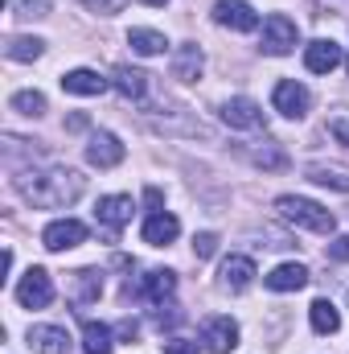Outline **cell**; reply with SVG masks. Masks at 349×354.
Wrapping results in <instances>:
<instances>
[{
	"label": "cell",
	"instance_id": "obj_2",
	"mask_svg": "<svg viewBox=\"0 0 349 354\" xmlns=\"http://www.w3.org/2000/svg\"><path fill=\"white\" fill-rule=\"evenodd\" d=\"M275 210H279V218H288V223H296V227H308V231H317V235H333V227H337L333 210H325V206L312 202V198L283 194V198H275Z\"/></svg>",
	"mask_w": 349,
	"mask_h": 354
},
{
	"label": "cell",
	"instance_id": "obj_31",
	"mask_svg": "<svg viewBox=\"0 0 349 354\" xmlns=\"http://www.w3.org/2000/svg\"><path fill=\"white\" fill-rule=\"evenodd\" d=\"M50 0H21V17H46Z\"/></svg>",
	"mask_w": 349,
	"mask_h": 354
},
{
	"label": "cell",
	"instance_id": "obj_11",
	"mask_svg": "<svg viewBox=\"0 0 349 354\" xmlns=\"http://www.w3.org/2000/svg\"><path fill=\"white\" fill-rule=\"evenodd\" d=\"M132 210H136V202H132L128 194H111V198H99V206H94V218H99L103 227L119 231L123 223H132Z\"/></svg>",
	"mask_w": 349,
	"mask_h": 354
},
{
	"label": "cell",
	"instance_id": "obj_35",
	"mask_svg": "<svg viewBox=\"0 0 349 354\" xmlns=\"http://www.w3.org/2000/svg\"><path fill=\"white\" fill-rule=\"evenodd\" d=\"M333 136H337L341 145H349V120H333Z\"/></svg>",
	"mask_w": 349,
	"mask_h": 354
},
{
	"label": "cell",
	"instance_id": "obj_14",
	"mask_svg": "<svg viewBox=\"0 0 349 354\" xmlns=\"http://www.w3.org/2000/svg\"><path fill=\"white\" fill-rule=\"evenodd\" d=\"M29 346L37 354H66L70 351V334L62 326H33L29 330Z\"/></svg>",
	"mask_w": 349,
	"mask_h": 354
},
{
	"label": "cell",
	"instance_id": "obj_27",
	"mask_svg": "<svg viewBox=\"0 0 349 354\" xmlns=\"http://www.w3.org/2000/svg\"><path fill=\"white\" fill-rule=\"evenodd\" d=\"M8 103H12V111H21V115H46V95H41V91H17Z\"/></svg>",
	"mask_w": 349,
	"mask_h": 354
},
{
	"label": "cell",
	"instance_id": "obj_5",
	"mask_svg": "<svg viewBox=\"0 0 349 354\" xmlns=\"http://www.w3.org/2000/svg\"><path fill=\"white\" fill-rule=\"evenodd\" d=\"M271 103H275V111H279V115H288V120H300V115H308V107H312V95H308V87H304V83H296V79H283V83H275Z\"/></svg>",
	"mask_w": 349,
	"mask_h": 354
},
{
	"label": "cell",
	"instance_id": "obj_25",
	"mask_svg": "<svg viewBox=\"0 0 349 354\" xmlns=\"http://www.w3.org/2000/svg\"><path fill=\"white\" fill-rule=\"evenodd\" d=\"M41 50H46L41 37H8V46H4V54L12 62H33V58H41Z\"/></svg>",
	"mask_w": 349,
	"mask_h": 354
},
{
	"label": "cell",
	"instance_id": "obj_8",
	"mask_svg": "<svg viewBox=\"0 0 349 354\" xmlns=\"http://www.w3.org/2000/svg\"><path fill=\"white\" fill-rule=\"evenodd\" d=\"M87 239V223H79V218H58V223H50L46 231H41V243L50 248V252H70V248H79Z\"/></svg>",
	"mask_w": 349,
	"mask_h": 354
},
{
	"label": "cell",
	"instance_id": "obj_12",
	"mask_svg": "<svg viewBox=\"0 0 349 354\" xmlns=\"http://www.w3.org/2000/svg\"><path fill=\"white\" fill-rule=\"evenodd\" d=\"M144 243L148 248H169L177 235H181V223H177V214H169V210H161V214H148L144 218Z\"/></svg>",
	"mask_w": 349,
	"mask_h": 354
},
{
	"label": "cell",
	"instance_id": "obj_34",
	"mask_svg": "<svg viewBox=\"0 0 349 354\" xmlns=\"http://www.w3.org/2000/svg\"><path fill=\"white\" fill-rule=\"evenodd\" d=\"M115 334H119L123 342H136V338H140V326H136V322L128 317V322H119V330H115Z\"/></svg>",
	"mask_w": 349,
	"mask_h": 354
},
{
	"label": "cell",
	"instance_id": "obj_30",
	"mask_svg": "<svg viewBox=\"0 0 349 354\" xmlns=\"http://www.w3.org/2000/svg\"><path fill=\"white\" fill-rule=\"evenodd\" d=\"M165 354H197V342H189V338H169V342H165Z\"/></svg>",
	"mask_w": 349,
	"mask_h": 354
},
{
	"label": "cell",
	"instance_id": "obj_3",
	"mask_svg": "<svg viewBox=\"0 0 349 354\" xmlns=\"http://www.w3.org/2000/svg\"><path fill=\"white\" fill-rule=\"evenodd\" d=\"M296 41H300V29H296V21H292V17L271 12V17L263 21V50H267V54L283 58V54H292V50H296Z\"/></svg>",
	"mask_w": 349,
	"mask_h": 354
},
{
	"label": "cell",
	"instance_id": "obj_18",
	"mask_svg": "<svg viewBox=\"0 0 349 354\" xmlns=\"http://www.w3.org/2000/svg\"><path fill=\"white\" fill-rule=\"evenodd\" d=\"M201 66H206V58H201V50H197L193 41H185V46H177L173 75L181 79V83H197V79H201Z\"/></svg>",
	"mask_w": 349,
	"mask_h": 354
},
{
	"label": "cell",
	"instance_id": "obj_4",
	"mask_svg": "<svg viewBox=\"0 0 349 354\" xmlns=\"http://www.w3.org/2000/svg\"><path fill=\"white\" fill-rule=\"evenodd\" d=\"M17 301H21L25 309H46V305L54 301V280H50V272H46V268H29V272L21 276V284H17Z\"/></svg>",
	"mask_w": 349,
	"mask_h": 354
},
{
	"label": "cell",
	"instance_id": "obj_16",
	"mask_svg": "<svg viewBox=\"0 0 349 354\" xmlns=\"http://www.w3.org/2000/svg\"><path fill=\"white\" fill-rule=\"evenodd\" d=\"M222 288H230V292H243V288H251V280H255V264L247 260V256H230V260H222Z\"/></svg>",
	"mask_w": 349,
	"mask_h": 354
},
{
	"label": "cell",
	"instance_id": "obj_33",
	"mask_svg": "<svg viewBox=\"0 0 349 354\" xmlns=\"http://www.w3.org/2000/svg\"><path fill=\"white\" fill-rule=\"evenodd\" d=\"M329 256H333V260H349V235H337V239L329 243Z\"/></svg>",
	"mask_w": 349,
	"mask_h": 354
},
{
	"label": "cell",
	"instance_id": "obj_9",
	"mask_svg": "<svg viewBox=\"0 0 349 354\" xmlns=\"http://www.w3.org/2000/svg\"><path fill=\"white\" fill-rule=\"evenodd\" d=\"M87 161L94 169H115L119 161H123V145H119V136L115 132H94L87 140Z\"/></svg>",
	"mask_w": 349,
	"mask_h": 354
},
{
	"label": "cell",
	"instance_id": "obj_21",
	"mask_svg": "<svg viewBox=\"0 0 349 354\" xmlns=\"http://www.w3.org/2000/svg\"><path fill=\"white\" fill-rule=\"evenodd\" d=\"M308 322H312L317 334H337V330H341V313H337V305L325 301V297L308 305Z\"/></svg>",
	"mask_w": 349,
	"mask_h": 354
},
{
	"label": "cell",
	"instance_id": "obj_36",
	"mask_svg": "<svg viewBox=\"0 0 349 354\" xmlns=\"http://www.w3.org/2000/svg\"><path fill=\"white\" fill-rule=\"evenodd\" d=\"M83 4H90V8H103V4H107V0H83Z\"/></svg>",
	"mask_w": 349,
	"mask_h": 354
},
{
	"label": "cell",
	"instance_id": "obj_10",
	"mask_svg": "<svg viewBox=\"0 0 349 354\" xmlns=\"http://www.w3.org/2000/svg\"><path fill=\"white\" fill-rule=\"evenodd\" d=\"M341 46L337 41H329V37H317V41H308L304 46V66L312 71V75H329V71H337L341 66Z\"/></svg>",
	"mask_w": 349,
	"mask_h": 354
},
{
	"label": "cell",
	"instance_id": "obj_32",
	"mask_svg": "<svg viewBox=\"0 0 349 354\" xmlns=\"http://www.w3.org/2000/svg\"><path fill=\"white\" fill-rule=\"evenodd\" d=\"M144 202H148V214H161V206H165V198H161V189H157V185H148V189H144Z\"/></svg>",
	"mask_w": 349,
	"mask_h": 354
},
{
	"label": "cell",
	"instance_id": "obj_24",
	"mask_svg": "<svg viewBox=\"0 0 349 354\" xmlns=\"http://www.w3.org/2000/svg\"><path fill=\"white\" fill-rule=\"evenodd\" d=\"M74 297H79V305H90V301H99L103 297V272L99 268H83V272H74Z\"/></svg>",
	"mask_w": 349,
	"mask_h": 354
},
{
	"label": "cell",
	"instance_id": "obj_1",
	"mask_svg": "<svg viewBox=\"0 0 349 354\" xmlns=\"http://www.w3.org/2000/svg\"><path fill=\"white\" fill-rule=\"evenodd\" d=\"M17 189L29 206L37 210H62L70 202H79L83 194V174L58 165V169H41V174H21L17 177Z\"/></svg>",
	"mask_w": 349,
	"mask_h": 354
},
{
	"label": "cell",
	"instance_id": "obj_7",
	"mask_svg": "<svg viewBox=\"0 0 349 354\" xmlns=\"http://www.w3.org/2000/svg\"><path fill=\"white\" fill-rule=\"evenodd\" d=\"M201 342H206L210 354H230L239 346V322H230V317H206Z\"/></svg>",
	"mask_w": 349,
	"mask_h": 354
},
{
	"label": "cell",
	"instance_id": "obj_20",
	"mask_svg": "<svg viewBox=\"0 0 349 354\" xmlns=\"http://www.w3.org/2000/svg\"><path fill=\"white\" fill-rule=\"evenodd\" d=\"M111 87L119 91L123 99H144V95H148V75H144V71H136V66H115Z\"/></svg>",
	"mask_w": 349,
	"mask_h": 354
},
{
	"label": "cell",
	"instance_id": "obj_22",
	"mask_svg": "<svg viewBox=\"0 0 349 354\" xmlns=\"http://www.w3.org/2000/svg\"><path fill=\"white\" fill-rule=\"evenodd\" d=\"M128 46H132L136 54L152 58V54H165L169 37H165V33H157V29H132V33H128Z\"/></svg>",
	"mask_w": 349,
	"mask_h": 354
},
{
	"label": "cell",
	"instance_id": "obj_37",
	"mask_svg": "<svg viewBox=\"0 0 349 354\" xmlns=\"http://www.w3.org/2000/svg\"><path fill=\"white\" fill-rule=\"evenodd\" d=\"M140 4H169V0H140Z\"/></svg>",
	"mask_w": 349,
	"mask_h": 354
},
{
	"label": "cell",
	"instance_id": "obj_17",
	"mask_svg": "<svg viewBox=\"0 0 349 354\" xmlns=\"http://www.w3.org/2000/svg\"><path fill=\"white\" fill-rule=\"evenodd\" d=\"M177 288V276L169 268H152L144 280H140V292H144V301H152V305H165V297H173Z\"/></svg>",
	"mask_w": 349,
	"mask_h": 354
},
{
	"label": "cell",
	"instance_id": "obj_23",
	"mask_svg": "<svg viewBox=\"0 0 349 354\" xmlns=\"http://www.w3.org/2000/svg\"><path fill=\"white\" fill-rule=\"evenodd\" d=\"M83 351L87 354H111L115 342H111V330L103 322H83Z\"/></svg>",
	"mask_w": 349,
	"mask_h": 354
},
{
	"label": "cell",
	"instance_id": "obj_26",
	"mask_svg": "<svg viewBox=\"0 0 349 354\" xmlns=\"http://www.w3.org/2000/svg\"><path fill=\"white\" fill-rule=\"evenodd\" d=\"M308 181H317V185H333V189L349 194V174L346 169H333V165H308Z\"/></svg>",
	"mask_w": 349,
	"mask_h": 354
},
{
	"label": "cell",
	"instance_id": "obj_29",
	"mask_svg": "<svg viewBox=\"0 0 349 354\" xmlns=\"http://www.w3.org/2000/svg\"><path fill=\"white\" fill-rule=\"evenodd\" d=\"M214 252H218V235H214V231H201V235L193 239V256H197V260H210Z\"/></svg>",
	"mask_w": 349,
	"mask_h": 354
},
{
	"label": "cell",
	"instance_id": "obj_28",
	"mask_svg": "<svg viewBox=\"0 0 349 354\" xmlns=\"http://www.w3.org/2000/svg\"><path fill=\"white\" fill-rule=\"evenodd\" d=\"M251 161H255V165H263V169H283V165H288V153H283L275 140H267L263 149H255V153H251Z\"/></svg>",
	"mask_w": 349,
	"mask_h": 354
},
{
	"label": "cell",
	"instance_id": "obj_19",
	"mask_svg": "<svg viewBox=\"0 0 349 354\" xmlns=\"http://www.w3.org/2000/svg\"><path fill=\"white\" fill-rule=\"evenodd\" d=\"M308 284V268L304 264H279L271 276H267V288L271 292H296Z\"/></svg>",
	"mask_w": 349,
	"mask_h": 354
},
{
	"label": "cell",
	"instance_id": "obj_6",
	"mask_svg": "<svg viewBox=\"0 0 349 354\" xmlns=\"http://www.w3.org/2000/svg\"><path fill=\"white\" fill-rule=\"evenodd\" d=\"M214 21H218L222 29H235V33L259 29V12H255L247 0H218V4H214Z\"/></svg>",
	"mask_w": 349,
	"mask_h": 354
},
{
	"label": "cell",
	"instance_id": "obj_15",
	"mask_svg": "<svg viewBox=\"0 0 349 354\" xmlns=\"http://www.w3.org/2000/svg\"><path fill=\"white\" fill-rule=\"evenodd\" d=\"M107 87H111V83H107L99 71H87V66L62 75V91H66V95H103Z\"/></svg>",
	"mask_w": 349,
	"mask_h": 354
},
{
	"label": "cell",
	"instance_id": "obj_13",
	"mask_svg": "<svg viewBox=\"0 0 349 354\" xmlns=\"http://www.w3.org/2000/svg\"><path fill=\"white\" fill-rule=\"evenodd\" d=\"M222 120L230 124V128H259L263 124V107L255 99H247V95H239V99H230V103H222Z\"/></svg>",
	"mask_w": 349,
	"mask_h": 354
}]
</instances>
